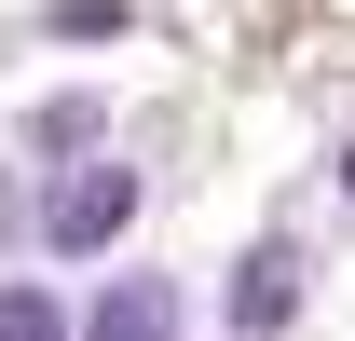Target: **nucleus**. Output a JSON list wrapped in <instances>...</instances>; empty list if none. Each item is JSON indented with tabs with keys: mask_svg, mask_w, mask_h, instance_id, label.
I'll return each mask as SVG.
<instances>
[{
	"mask_svg": "<svg viewBox=\"0 0 355 341\" xmlns=\"http://www.w3.org/2000/svg\"><path fill=\"white\" fill-rule=\"evenodd\" d=\"M0 341H83V314L55 287H14V273H0Z\"/></svg>",
	"mask_w": 355,
	"mask_h": 341,
	"instance_id": "nucleus-5",
	"label": "nucleus"
},
{
	"mask_svg": "<svg viewBox=\"0 0 355 341\" xmlns=\"http://www.w3.org/2000/svg\"><path fill=\"white\" fill-rule=\"evenodd\" d=\"M137 205H150V191H137V164H55V191H42V218H28V232H42L55 259H110L137 232Z\"/></svg>",
	"mask_w": 355,
	"mask_h": 341,
	"instance_id": "nucleus-1",
	"label": "nucleus"
},
{
	"mask_svg": "<svg viewBox=\"0 0 355 341\" xmlns=\"http://www.w3.org/2000/svg\"><path fill=\"white\" fill-rule=\"evenodd\" d=\"M96 123H110V96H96V82H69V96H42V110H28V150H42V164H83V150H96Z\"/></svg>",
	"mask_w": 355,
	"mask_h": 341,
	"instance_id": "nucleus-4",
	"label": "nucleus"
},
{
	"mask_svg": "<svg viewBox=\"0 0 355 341\" xmlns=\"http://www.w3.org/2000/svg\"><path fill=\"white\" fill-rule=\"evenodd\" d=\"M14 218H42V205H14V191H0V246H14Z\"/></svg>",
	"mask_w": 355,
	"mask_h": 341,
	"instance_id": "nucleus-7",
	"label": "nucleus"
},
{
	"mask_svg": "<svg viewBox=\"0 0 355 341\" xmlns=\"http://www.w3.org/2000/svg\"><path fill=\"white\" fill-rule=\"evenodd\" d=\"M246 341H287V314H301V232H260V246L232 259V300H219Z\"/></svg>",
	"mask_w": 355,
	"mask_h": 341,
	"instance_id": "nucleus-2",
	"label": "nucleus"
},
{
	"mask_svg": "<svg viewBox=\"0 0 355 341\" xmlns=\"http://www.w3.org/2000/svg\"><path fill=\"white\" fill-rule=\"evenodd\" d=\"M42 28H55V42H123V0H55Z\"/></svg>",
	"mask_w": 355,
	"mask_h": 341,
	"instance_id": "nucleus-6",
	"label": "nucleus"
},
{
	"mask_svg": "<svg viewBox=\"0 0 355 341\" xmlns=\"http://www.w3.org/2000/svg\"><path fill=\"white\" fill-rule=\"evenodd\" d=\"M83 341H178V287L164 273H123L110 300H83Z\"/></svg>",
	"mask_w": 355,
	"mask_h": 341,
	"instance_id": "nucleus-3",
	"label": "nucleus"
},
{
	"mask_svg": "<svg viewBox=\"0 0 355 341\" xmlns=\"http://www.w3.org/2000/svg\"><path fill=\"white\" fill-rule=\"evenodd\" d=\"M342 191H355V137H342Z\"/></svg>",
	"mask_w": 355,
	"mask_h": 341,
	"instance_id": "nucleus-8",
	"label": "nucleus"
}]
</instances>
